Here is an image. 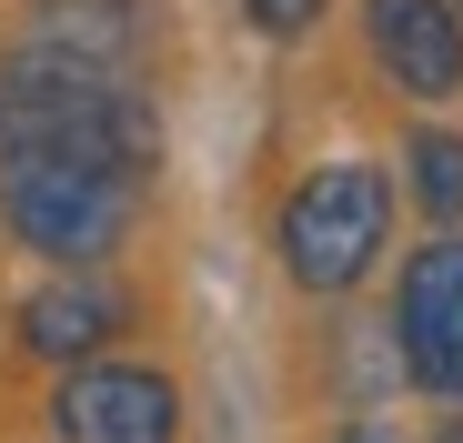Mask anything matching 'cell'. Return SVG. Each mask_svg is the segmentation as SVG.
I'll return each mask as SVG.
<instances>
[{"label": "cell", "instance_id": "cell-5", "mask_svg": "<svg viewBox=\"0 0 463 443\" xmlns=\"http://www.w3.org/2000/svg\"><path fill=\"white\" fill-rule=\"evenodd\" d=\"M363 51L403 101L463 91V0H363Z\"/></svg>", "mask_w": 463, "mask_h": 443}, {"label": "cell", "instance_id": "cell-6", "mask_svg": "<svg viewBox=\"0 0 463 443\" xmlns=\"http://www.w3.org/2000/svg\"><path fill=\"white\" fill-rule=\"evenodd\" d=\"M11 333H21V353H41V363H91L111 333H131V292H121L101 262H61L31 303L11 313Z\"/></svg>", "mask_w": 463, "mask_h": 443}, {"label": "cell", "instance_id": "cell-9", "mask_svg": "<svg viewBox=\"0 0 463 443\" xmlns=\"http://www.w3.org/2000/svg\"><path fill=\"white\" fill-rule=\"evenodd\" d=\"M323 443H403V433H393V423H373V413H353V423H333Z\"/></svg>", "mask_w": 463, "mask_h": 443}, {"label": "cell", "instance_id": "cell-3", "mask_svg": "<svg viewBox=\"0 0 463 443\" xmlns=\"http://www.w3.org/2000/svg\"><path fill=\"white\" fill-rule=\"evenodd\" d=\"M383 333H393V363L403 383L463 403V232L423 242L393 282V313H383Z\"/></svg>", "mask_w": 463, "mask_h": 443}, {"label": "cell", "instance_id": "cell-1", "mask_svg": "<svg viewBox=\"0 0 463 443\" xmlns=\"http://www.w3.org/2000/svg\"><path fill=\"white\" fill-rule=\"evenodd\" d=\"M383 242H393V172H373V162H313L272 212L282 282L313 292V303L363 292L383 272Z\"/></svg>", "mask_w": 463, "mask_h": 443}, {"label": "cell", "instance_id": "cell-2", "mask_svg": "<svg viewBox=\"0 0 463 443\" xmlns=\"http://www.w3.org/2000/svg\"><path fill=\"white\" fill-rule=\"evenodd\" d=\"M141 182L111 162H71V152H11L0 162V232L41 262H111L131 232Z\"/></svg>", "mask_w": 463, "mask_h": 443}, {"label": "cell", "instance_id": "cell-10", "mask_svg": "<svg viewBox=\"0 0 463 443\" xmlns=\"http://www.w3.org/2000/svg\"><path fill=\"white\" fill-rule=\"evenodd\" d=\"M433 443H463V413H453V423H443V433H433Z\"/></svg>", "mask_w": 463, "mask_h": 443}, {"label": "cell", "instance_id": "cell-7", "mask_svg": "<svg viewBox=\"0 0 463 443\" xmlns=\"http://www.w3.org/2000/svg\"><path fill=\"white\" fill-rule=\"evenodd\" d=\"M403 192H413V212L423 222H443V232H453V222H463V131H413L403 141Z\"/></svg>", "mask_w": 463, "mask_h": 443}, {"label": "cell", "instance_id": "cell-4", "mask_svg": "<svg viewBox=\"0 0 463 443\" xmlns=\"http://www.w3.org/2000/svg\"><path fill=\"white\" fill-rule=\"evenodd\" d=\"M51 443H182V383L91 353L51 383Z\"/></svg>", "mask_w": 463, "mask_h": 443}, {"label": "cell", "instance_id": "cell-8", "mask_svg": "<svg viewBox=\"0 0 463 443\" xmlns=\"http://www.w3.org/2000/svg\"><path fill=\"white\" fill-rule=\"evenodd\" d=\"M323 11H333V0H242V21H252L262 41H302Z\"/></svg>", "mask_w": 463, "mask_h": 443}]
</instances>
